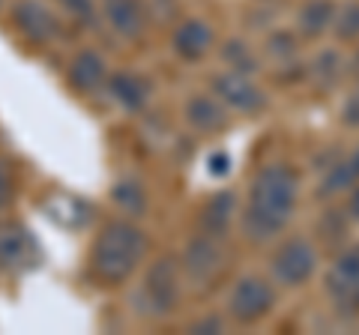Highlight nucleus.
<instances>
[{
	"instance_id": "412c9836",
	"label": "nucleus",
	"mask_w": 359,
	"mask_h": 335,
	"mask_svg": "<svg viewBox=\"0 0 359 335\" xmlns=\"http://www.w3.org/2000/svg\"><path fill=\"white\" fill-rule=\"evenodd\" d=\"M224 54V60H228L231 69H237V72H255V57H252V51L243 46V42H231L228 48L222 51Z\"/></svg>"
},
{
	"instance_id": "4468645a",
	"label": "nucleus",
	"mask_w": 359,
	"mask_h": 335,
	"mask_svg": "<svg viewBox=\"0 0 359 335\" xmlns=\"http://www.w3.org/2000/svg\"><path fill=\"white\" fill-rule=\"evenodd\" d=\"M233 204H237V200H233V192H222L216 198H210L207 207L201 210V228H204V233L222 237V233L231 228Z\"/></svg>"
},
{
	"instance_id": "a878e982",
	"label": "nucleus",
	"mask_w": 359,
	"mask_h": 335,
	"mask_svg": "<svg viewBox=\"0 0 359 335\" xmlns=\"http://www.w3.org/2000/svg\"><path fill=\"white\" fill-rule=\"evenodd\" d=\"M344 216L351 221H359V183L351 192H344Z\"/></svg>"
},
{
	"instance_id": "f8f14e48",
	"label": "nucleus",
	"mask_w": 359,
	"mask_h": 335,
	"mask_svg": "<svg viewBox=\"0 0 359 335\" xmlns=\"http://www.w3.org/2000/svg\"><path fill=\"white\" fill-rule=\"evenodd\" d=\"M212 46V30L204 21H186L183 27L174 33V48L180 57L186 60H201Z\"/></svg>"
},
{
	"instance_id": "dca6fc26",
	"label": "nucleus",
	"mask_w": 359,
	"mask_h": 335,
	"mask_svg": "<svg viewBox=\"0 0 359 335\" xmlns=\"http://www.w3.org/2000/svg\"><path fill=\"white\" fill-rule=\"evenodd\" d=\"M102 78H105V63H102L99 54H93V51L78 54L75 63H72V69H69L72 87H78V90H93Z\"/></svg>"
},
{
	"instance_id": "9d476101",
	"label": "nucleus",
	"mask_w": 359,
	"mask_h": 335,
	"mask_svg": "<svg viewBox=\"0 0 359 335\" xmlns=\"http://www.w3.org/2000/svg\"><path fill=\"white\" fill-rule=\"evenodd\" d=\"M356 183H359V147L351 150L347 156H341L339 162H332V165H330L327 177L320 180L318 195H320V198H332V195L351 192Z\"/></svg>"
},
{
	"instance_id": "1a4fd4ad",
	"label": "nucleus",
	"mask_w": 359,
	"mask_h": 335,
	"mask_svg": "<svg viewBox=\"0 0 359 335\" xmlns=\"http://www.w3.org/2000/svg\"><path fill=\"white\" fill-rule=\"evenodd\" d=\"M36 264V242L18 221H0V266L4 270H27Z\"/></svg>"
},
{
	"instance_id": "aec40b11",
	"label": "nucleus",
	"mask_w": 359,
	"mask_h": 335,
	"mask_svg": "<svg viewBox=\"0 0 359 335\" xmlns=\"http://www.w3.org/2000/svg\"><path fill=\"white\" fill-rule=\"evenodd\" d=\"M111 93H114L126 108H138L144 102V87H141L138 78H132V75H114L111 78Z\"/></svg>"
},
{
	"instance_id": "39448f33",
	"label": "nucleus",
	"mask_w": 359,
	"mask_h": 335,
	"mask_svg": "<svg viewBox=\"0 0 359 335\" xmlns=\"http://www.w3.org/2000/svg\"><path fill=\"white\" fill-rule=\"evenodd\" d=\"M224 266H228V254L222 249V237H212V233L195 237L183 254V270L198 290L216 285L224 273Z\"/></svg>"
},
{
	"instance_id": "b1692460",
	"label": "nucleus",
	"mask_w": 359,
	"mask_h": 335,
	"mask_svg": "<svg viewBox=\"0 0 359 335\" xmlns=\"http://www.w3.org/2000/svg\"><path fill=\"white\" fill-rule=\"evenodd\" d=\"M15 198V180H13V168L6 162H0V210L13 204Z\"/></svg>"
},
{
	"instance_id": "6ab92c4d",
	"label": "nucleus",
	"mask_w": 359,
	"mask_h": 335,
	"mask_svg": "<svg viewBox=\"0 0 359 335\" xmlns=\"http://www.w3.org/2000/svg\"><path fill=\"white\" fill-rule=\"evenodd\" d=\"M311 75L314 78H323V87H330V84L341 81V78L347 75V63L341 60L339 51H327V54H320L318 63L311 66Z\"/></svg>"
},
{
	"instance_id": "4be33fe9",
	"label": "nucleus",
	"mask_w": 359,
	"mask_h": 335,
	"mask_svg": "<svg viewBox=\"0 0 359 335\" xmlns=\"http://www.w3.org/2000/svg\"><path fill=\"white\" fill-rule=\"evenodd\" d=\"M339 120H341V126H347V129H359V84L341 99Z\"/></svg>"
},
{
	"instance_id": "423d86ee",
	"label": "nucleus",
	"mask_w": 359,
	"mask_h": 335,
	"mask_svg": "<svg viewBox=\"0 0 359 335\" xmlns=\"http://www.w3.org/2000/svg\"><path fill=\"white\" fill-rule=\"evenodd\" d=\"M276 306V290L269 282L257 275H243L233 282L228 294V315L237 323H257L264 320Z\"/></svg>"
},
{
	"instance_id": "f3484780",
	"label": "nucleus",
	"mask_w": 359,
	"mask_h": 335,
	"mask_svg": "<svg viewBox=\"0 0 359 335\" xmlns=\"http://www.w3.org/2000/svg\"><path fill=\"white\" fill-rule=\"evenodd\" d=\"M105 13H108V21L114 25L120 33L126 36H135L141 30V6L138 0H105Z\"/></svg>"
},
{
	"instance_id": "5701e85b",
	"label": "nucleus",
	"mask_w": 359,
	"mask_h": 335,
	"mask_svg": "<svg viewBox=\"0 0 359 335\" xmlns=\"http://www.w3.org/2000/svg\"><path fill=\"white\" fill-rule=\"evenodd\" d=\"M114 198H117V204H123L126 210H132V213L144 210V195H141V189L135 186V183H120V186L114 189Z\"/></svg>"
},
{
	"instance_id": "20e7f679",
	"label": "nucleus",
	"mask_w": 359,
	"mask_h": 335,
	"mask_svg": "<svg viewBox=\"0 0 359 335\" xmlns=\"http://www.w3.org/2000/svg\"><path fill=\"white\" fill-rule=\"evenodd\" d=\"M327 296L339 315H359V245H347L327 270Z\"/></svg>"
},
{
	"instance_id": "2eb2a0df",
	"label": "nucleus",
	"mask_w": 359,
	"mask_h": 335,
	"mask_svg": "<svg viewBox=\"0 0 359 335\" xmlns=\"http://www.w3.org/2000/svg\"><path fill=\"white\" fill-rule=\"evenodd\" d=\"M15 21H18V27L25 30L30 39H48L51 33L57 30V25H54V15L45 6H39V4H21L15 9Z\"/></svg>"
},
{
	"instance_id": "6e6552de",
	"label": "nucleus",
	"mask_w": 359,
	"mask_h": 335,
	"mask_svg": "<svg viewBox=\"0 0 359 335\" xmlns=\"http://www.w3.org/2000/svg\"><path fill=\"white\" fill-rule=\"evenodd\" d=\"M212 90L228 108L243 111V114H257V111L266 108V96L257 84H252V78L237 69H224L222 75H216L212 81Z\"/></svg>"
},
{
	"instance_id": "7ed1b4c3",
	"label": "nucleus",
	"mask_w": 359,
	"mask_h": 335,
	"mask_svg": "<svg viewBox=\"0 0 359 335\" xmlns=\"http://www.w3.org/2000/svg\"><path fill=\"white\" fill-rule=\"evenodd\" d=\"M318 261L320 254L309 237H290L269 258V275L282 287H302L318 273Z\"/></svg>"
},
{
	"instance_id": "cd10ccee",
	"label": "nucleus",
	"mask_w": 359,
	"mask_h": 335,
	"mask_svg": "<svg viewBox=\"0 0 359 335\" xmlns=\"http://www.w3.org/2000/svg\"><path fill=\"white\" fill-rule=\"evenodd\" d=\"M192 329H210V332H219V329H222V323H219V320H201V323H195Z\"/></svg>"
},
{
	"instance_id": "0eeeda50",
	"label": "nucleus",
	"mask_w": 359,
	"mask_h": 335,
	"mask_svg": "<svg viewBox=\"0 0 359 335\" xmlns=\"http://www.w3.org/2000/svg\"><path fill=\"white\" fill-rule=\"evenodd\" d=\"M141 296L147 303L150 315H171L180 299V270L171 258H162L150 266L147 278H144Z\"/></svg>"
},
{
	"instance_id": "a211bd4d",
	"label": "nucleus",
	"mask_w": 359,
	"mask_h": 335,
	"mask_svg": "<svg viewBox=\"0 0 359 335\" xmlns=\"http://www.w3.org/2000/svg\"><path fill=\"white\" fill-rule=\"evenodd\" d=\"M332 33H335V39H341V42L359 39V0H347V4L335 9Z\"/></svg>"
},
{
	"instance_id": "f03ea898",
	"label": "nucleus",
	"mask_w": 359,
	"mask_h": 335,
	"mask_svg": "<svg viewBox=\"0 0 359 335\" xmlns=\"http://www.w3.org/2000/svg\"><path fill=\"white\" fill-rule=\"evenodd\" d=\"M147 240L129 221H108L90 252V270L102 285H123L141 264Z\"/></svg>"
},
{
	"instance_id": "9b49d317",
	"label": "nucleus",
	"mask_w": 359,
	"mask_h": 335,
	"mask_svg": "<svg viewBox=\"0 0 359 335\" xmlns=\"http://www.w3.org/2000/svg\"><path fill=\"white\" fill-rule=\"evenodd\" d=\"M335 9H339L335 0H306L302 9H299V15H297L299 33H302V36H309V39L323 36L327 30H332Z\"/></svg>"
},
{
	"instance_id": "ddd939ff",
	"label": "nucleus",
	"mask_w": 359,
	"mask_h": 335,
	"mask_svg": "<svg viewBox=\"0 0 359 335\" xmlns=\"http://www.w3.org/2000/svg\"><path fill=\"white\" fill-rule=\"evenodd\" d=\"M186 117L195 129L204 132V135H216V132H222L228 126V111L210 96H195L186 108Z\"/></svg>"
},
{
	"instance_id": "393cba45",
	"label": "nucleus",
	"mask_w": 359,
	"mask_h": 335,
	"mask_svg": "<svg viewBox=\"0 0 359 335\" xmlns=\"http://www.w3.org/2000/svg\"><path fill=\"white\" fill-rule=\"evenodd\" d=\"M231 156L224 153V150H216V153H210V159H207V171L212 177H228L231 174Z\"/></svg>"
},
{
	"instance_id": "bb28decb",
	"label": "nucleus",
	"mask_w": 359,
	"mask_h": 335,
	"mask_svg": "<svg viewBox=\"0 0 359 335\" xmlns=\"http://www.w3.org/2000/svg\"><path fill=\"white\" fill-rule=\"evenodd\" d=\"M69 9H75V13H81V15H87L90 13V0H63Z\"/></svg>"
},
{
	"instance_id": "f257e3e1",
	"label": "nucleus",
	"mask_w": 359,
	"mask_h": 335,
	"mask_svg": "<svg viewBox=\"0 0 359 335\" xmlns=\"http://www.w3.org/2000/svg\"><path fill=\"white\" fill-rule=\"evenodd\" d=\"M299 198V177L290 165H266L255 174L249 189V207L243 216V228L249 240L264 242L290 221Z\"/></svg>"
}]
</instances>
